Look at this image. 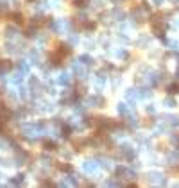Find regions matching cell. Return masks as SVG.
Here are the masks:
<instances>
[{
	"label": "cell",
	"mask_w": 179,
	"mask_h": 188,
	"mask_svg": "<svg viewBox=\"0 0 179 188\" xmlns=\"http://www.w3.org/2000/svg\"><path fill=\"white\" fill-rule=\"evenodd\" d=\"M99 163L95 161V159H86L84 163H82V170H84L86 174H95L97 170H99Z\"/></svg>",
	"instance_id": "6da1fadb"
},
{
	"label": "cell",
	"mask_w": 179,
	"mask_h": 188,
	"mask_svg": "<svg viewBox=\"0 0 179 188\" xmlns=\"http://www.w3.org/2000/svg\"><path fill=\"white\" fill-rule=\"evenodd\" d=\"M88 104L90 106H93V108H104V104H106V101H104V97L102 95H92V97H88Z\"/></svg>",
	"instance_id": "7a4b0ae2"
},
{
	"label": "cell",
	"mask_w": 179,
	"mask_h": 188,
	"mask_svg": "<svg viewBox=\"0 0 179 188\" xmlns=\"http://www.w3.org/2000/svg\"><path fill=\"white\" fill-rule=\"evenodd\" d=\"M29 90H31V93H32V95L40 93V90H41V82H40V79H38L36 75H32V77L29 79Z\"/></svg>",
	"instance_id": "3957f363"
},
{
	"label": "cell",
	"mask_w": 179,
	"mask_h": 188,
	"mask_svg": "<svg viewBox=\"0 0 179 188\" xmlns=\"http://www.w3.org/2000/svg\"><path fill=\"white\" fill-rule=\"evenodd\" d=\"M120 156L131 161V159L134 158V151H133V147H129V145H120Z\"/></svg>",
	"instance_id": "277c9868"
},
{
	"label": "cell",
	"mask_w": 179,
	"mask_h": 188,
	"mask_svg": "<svg viewBox=\"0 0 179 188\" xmlns=\"http://www.w3.org/2000/svg\"><path fill=\"white\" fill-rule=\"evenodd\" d=\"M29 61H31L32 65H41V56H40V50H38V49L29 50Z\"/></svg>",
	"instance_id": "5b68a950"
},
{
	"label": "cell",
	"mask_w": 179,
	"mask_h": 188,
	"mask_svg": "<svg viewBox=\"0 0 179 188\" xmlns=\"http://www.w3.org/2000/svg\"><path fill=\"white\" fill-rule=\"evenodd\" d=\"M49 61H50V65L52 66H59L61 63H63V56L56 50V52H52V54L49 56Z\"/></svg>",
	"instance_id": "8992f818"
},
{
	"label": "cell",
	"mask_w": 179,
	"mask_h": 188,
	"mask_svg": "<svg viewBox=\"0 0 179 188\" xmlns=\"http://www.w3.org/2000/svg\"><path fill=\"white\" fill-rule=\"evenodd\" d=\"M11 70H13V63L9 59H0V75L11 72Z\"/></svg>",
	"instance_id": "52a82bcc"
},
{
	"label": "cell",
	"mask_w": 179,
	"mask_h": 188,
	"mask_svg": "<svg viewBox=\"0 0 179 188\" xmlns=\"http://www.w3.org/2000/svg\"><path fill=\"white\" fill-rule=\"evenodd\" d=\"M57 84H61V86H70L72 84V77H70V73H66L63 72L59 77H57Z\"/></svg>",
	"instance_id": "ba28073f"
},
{
	"label": "cell",
	"mask_w": 179,
	"mask_h": 188,
	"mask_svg": "<svg viewBox=\"0 0 179 188\" xmlns=\"http://www.w3.org/2000/svg\"><path fill=\"white\" fill-rule=\"evenodd\" d=\"M16 34H18V29H16V27H13V25L4 27V36H6V40H13Z\"/></svg>",
	"instance_id": "9c48e42d"
},
{
	"label": "cell",
	"mask_w": 179,
	"mask_h": 188,
	"mask_svg": "<svg viewBox=\"0 0 179 188\" xmlns=\"http://www.w3.org/2000/svg\"><path fill=\"white\" fill-rule=\"evenodd\" d=\"M72 143H73V151L79 152V151H82V149H84V147L90 143V142H88V140H84V138H77V140H73Z\"/></svg>",
	"instance_id": "30bf717a"
},
{
	"label": "cell",
	"mask_w": 179,
	"mask_h": 188,
	"mask_svg": "<svg viewBox=\"0 0 179 188\" xmlns=\"http://www.w3.org/2000/svg\"><path fill=\"white\" fill-rule=\"evenodd\" d=\"M56 168L59 170V172H66V174L73 172V167H72L70 163H64V161H59V163H56Z\"/></svg>",
	"instance_id": "8fae6325"
},
{
	"label": "cell",
	"mask_w": 179,
	"mask_h": 188,
	"mask_svg": "<svg viewBox=\"0 0 179 188\" xmlns=\"http://www.w3.org/2000/svg\"><path fill=\"white\" fill-rule=\"evenodd\" d=\"M57 52L64 58V56H70V54H72V49H70V45H68V43H59V45H57Z\"/></svg>",
	"instance_id": "7c38bea8"
},
{
	"label": "cell",
	"mask_w": 179,
	"mask_h": 188,
	"mask_svg": "<svg viewBox=\"0 0 179 188\" xmlns=\"http://www.w3.org/2000/svg\"><path fill=\"white\" fill-rule=\"evenodd\" d=\"M73 73H75V77H79V79H84L86 77V70L79 63H73Z\"/></svg>",
	"instance_id": "4fadbf2b"
},
{
	"label": "cell",
	"mask_w": 179,
	"mask_h": 188,
	"mask_svg": "<svg viewBox=\"0 0 179 188\" xmlns=\"http://www.w3.org/2000/svg\"><path fill=\"white\" fill-rule=\"evenodd\" d=\"M111 16H113L115 20H118V22H124V20H125V13H124L120 7H115L113 11H111Z\"/></svg>",
	"instance_id": "5bb4252c"
},
{
	"label": "cell",
	"mask_w": 179,
	"mask_h": 188,
	"mask_svg": "<svg viewBox=\"0 0 179 188\" xmlns=\"http://www.w3.org/2000/svg\"><path fill=\"white\" fill-rule=\"evenodd\" d=\"M125 97H127V101H136V99H140V90L129 88L127 92H125Z\"/></svg>",
	"instance_id": "9a60e30c"
},
{
	"label": "cell",
	"mask_w": 179,
	"mask_h": 188,
	"mask_svg": "<svg viewBox=\"0 0 179 188\" xmlns=\"http://www.w3.org/2000/svg\"><path fill=\"white\" fill-rule=\"evenodd\" d=\"M167 163L168 165H176V163H179V152H168L167 154Z\"/></svg>",
	"instance_id": "2e32d148"
},
{
	"label": "cell",
	"mask_w": 179,
	"mask_h": 188,
	"mask_svg": "<svg viewBox=\"0 0 179 188\" xmlns=\"http://www.w3.org/2000/svg\"><path fill=\"white\" fill-rule=\"evenodd\" d=\"M9 183L11 185H25V174H16V176H13Z\"/></svg>",
	"instance_id": "e0dca14e"
},
{
	"label": "cell",
	"mask_w": 179,
	"mask_h": 188,
	"mask_svg": "<svg viewBox=\"0 0 179 188\" xmlns=\"http://www.w3.org/2000/svg\"><path fill=\"white\" fill-rule=\"evenodd\" d=\"M64 183H66V186H77V185H79V179H77V176H73V174L70 172L68 176H66Z\"/></svg>",
	"instance_id": "ac0fdd59"
},
{
	"label": "cell",
	"mask_w": 179,
	"mask_h": 188,
	"mask_svg": "<svg viewBox=\"0 0 179 188\" xmlns=\"http://www.w3.org/2000/svg\"><path fill=\"white\" fill-rule=\"evenodd\" d=\"M165 122L168 124V125H172V127H179V116H172V115H165Z\"/></svg>",
	"instance_id": "d6986e66"
},
{
	"label": "cell",
	"mask_w": 179,
	"mask_h": 188,
	"mask_svg": "<svg viewBox=\"0 0 179 188\" xmlns=\"http://www.w3.org/2000/svg\"><path fill=\"white\" fill-rule=\"evenodd\" d=\"M23 75H25V73L18 70L16 73H13V77H11V82H13V84H21V82H23Z\"/></svg>",
	"instance_id": "ffe728a7"
},
{
	"label": "cell",
	"mask_w": 179,
	"mask_h": 188,
	"mask_svg": "<svg viewBox=\"0 0 179 188\" xmlns=\"http://www.w3.org/2000/svg\"><path fill=\"white\" fill-rule=\"evenodd\" d=\"M43 147L45 151H57V143L54 140H43Z\"/></svg>",
	"instance_id": "44dd1931"
},
{
	"label": "cell",
	"mask_w": 179,
	"mask_h": 188,
	"mask_svg": "<svg viewBox=\"0 0 179 188\" xmlns=\"http://www.w3.org/2000/svg\"><path fill=\"white\" fill-rule=\"evenodd\" d=\"M79 61L82 63V65H86V66H92L95 61H93V58L92 56H88V54H82V56H79Z\"/></svg>",
	"instance_id": "7402d4cb"
},
{
	"label": "cell",
	"mask_w": 179,
	"mask_h": 188,
	"mask_svg": "<svg viewBox=\"0 0 179 188\" xmlns=\"http://www.w3.org/2000/svg\"><path fill=\"white\" fill-rule=\"evenodd\" d=\"M16 68L23 73H29V65H27V61H23V59H18L16 61Z\"/></svg>",
	"instance_id": "603a6c76"
},
{
	"label": "cell",
	"mask_w": 179,
	"mask_h": 188,
	"mask_svg": "<svg viewBox=\"0 0 179 188\" xmlns=\"http://www.w3.org/2000/svg\"><path fill=\"white\" fill-rule=\"evenodd\" d=\"M36 31H38V27H36V25H32V23H31V27H27V29H25V32H23V34H25V38H36V36H38V34H36Z\"/></svg>",
	"instance_id": "cb8c5ba5"
},
{
	"label": "cell",
	"mask_w": 179,
	"mask_h": 188,
	"mask_svg": "<svg viewBox=\"0 0 179 188\" xmlns=\"http://www.w3.org/2000/svg\"><path fill=\"white\" fill-rule=\"evenodd\" d=\"M9 18H11L14 23H18V25H21V23H23V15H21V13H11V15H9Z\"/></svg>",
	"instance_id": "d4e9b609"
},
{
	"label": "cell",
	"mask_w": 179,
	"mask_h": 188,
	"mask_svg": "<svg viewBox=\"0 0 179 188\" xmlns=\"http://www.w3.org/2000/svg\"><path fill=\"white\" fill-rule=\"evenodd\" d=\"M116 111L120 113L122 116H127L129 115V108H127V104H118L116 106Z\"/></svg>",
	"instance_id": "484cf974"
},
{
	"label": "cell",
	"mask_w": 179,
	"mask_h": 188,
	"mask_svg": "<svg viewBox=\"0 0 179 188\" xmlns=\"http://www.w3.org/2000/svg\"><path fill=\"white\" fill-rule=\"evenodd\" d=\"M4 49H6V50L9 52V54H14V52H18V50H20V49H18V47H16L14 43H11V41H7V43L4 45Z\"/></svg>",
	"instance_id": "4316f807"
},
{
	"label": "cell",
	"mask_w": 179,
	"mask_h": 188,
	"mask_svg": "<svg viewBox=\"0 0 179 188\" xmlns=\"http://www.w3.org/2000/svg\"><path fill=\"white\" fill-rule=\"evenodd\" d=\"M88 4H90V0H73V7L77 9H84Z\"/></svg>",
	"instance_id": "83f0119b"
},
{
	"label": "cell",
	"mask_w": 179,
	"mask_h": 188,
	"mask_svg": "<svg viewBox=\"0 0 179 188\" xmlns=\"http://www.w3.org/2000/svg\"><path fill=\"white\" fill-rule=\"evenodd\" d=\"M82 29H86V31H95V29H97V23L84 20V22H82Z\"/></svg>",
	"instance_id": "f1b7e54d"
},
{
	"label": "cell",
	"mask_w": 179,
	"mask_h": 188,
	"mask_svg": "<svg viewBox=\"0 0 179 188\" xmlns=\"http://www.w3.org/2000/svg\"><path fill=\"white\" fill-rule=\"evenodd\" d=\"M167 92H168L170 95L177 93V92H179V84H177V82H174V84H170V86L167 88Z\"/></svg>",
	"instance_id": "f546056e"
},
{
	"label": "cell",
	"mask_w": 179,
	"mask_h": 188,
	"mask_svg": "<svg viewBox=\"0 0 179 188\" xmlns=\"http://www.w3.org/2000/svg\"><path fill=\"white\" fill-rule=\"evenodd\" d=\"M165 106H167V108H176L177 104H176V101H174L172 97H167V99H165Z\"/></svg>",
	"instance_id": "4dcf8cb0"
},
{
	"label": "cell",
	"mask_w": 179,
	"mask_h": 188,
	"mask_svg": "<svg viewBox=\"0 0 179 188\" xmlns=\"http://www.w3.org/2000/svg\"><path fill=\"white\" fill-rule=\"evenodd\" d=\"M115 56H116L118 59H125L127 58V52L125 50H115Z\"/></svg>",
	"instance_id": "1f68e13d"
},
{
	"label": "cell",
	"mask_w": 179,
	"mask_h": 188,
	"mask_svg": "<svg viewBox=\"0 0 179 188\" xmlns=\"http://www.w3.org/2000/svg\"><path fill=\"white\" fill-rule=\"evenodd\" d=\"M106 186H120V181H115V179H107L106 183H104Z\"/></svg>",
	"instance_id": "d6a6232c"
},
{
	"label": "cell",
	"mask_w": 179,
	"mask_h": 188,
	"mask_svg": "<svg viewBox=\"0 0 179 188\" xmlns=\"http://www.w3.org/2000/svg\"><path fill=\"white\" fill-rule=\"evenodd\" d=\"M54 125H56V127H63L64 120H63V118H59V116H56V118H54Z\"/></svg>",
	"instance_id": "836d02e7"
},
{
	"label": "cell",
	"mask_w": 179,
	"mask_h": 188,
	"mask_svg": "<svg viewBox=\"0 0 179 188\" xmlns=\"http://www.w3.org/2000/svg\"><path fill=\"white\" fill-rule=\"evenodd\" d=\"M45 90H47V93H50V95L56 93V88H54V84H52V82H49V86H45Z\"/></svg>",
	"instance_id": "e575fe53"
},
{
	"label": "cell",
	"mask_w": 179,
	"mask_h": 188,
	"mask_svg": "<svg viewBox=\"0 0 179 188\" xmlns=\"http://www.w3.org/2000/svg\"><path fill=\"white\" fill-rule=\"evenodd\" d=\"M41 161L45 163V165H50V163H52V159H50L49 154H41Z\"/></svg>",
	"instance_id": "d590c367"
},
{
	"label": "cell",
	"mask_w": 179,
	"mask_h": 188,
	"mask_svg": "<svg viewBox=\"0 0 179 188\" xmlns=\"http://www.w3.org/2000/svg\"><path fill=\"white\" fill-rule=\"evenodd\" d=\"M7 13V2H0V15Z\"/></svg>",
	"instance_id": "8d00e7d4"
},
{
	"label": "cell",
	"mask_w": 179,
	"mask_h": 188,
	"mask_svg": "<svg viewBox=\"0 0 179 188\" xmlns=\"http://www.w3.org/2000/svg\"><path fill=\"white\" fill-rule=\"evenodd\" d=\"M20 97H21V99L27 97V90H25V88H20Z\"/></svg>",
	"instance_id": "74e56055"
},
{
	"label": "cell",
	"mask_w": 179,
	"mask_h": 188,
	"mask_svg": "<svg viewBox=\"0 0 179 188\" xmlns=\"http://www.w3.org/2000/svg\"><path fill=\"white\" fill-rule=\"evenodd\" d=\"M70 43H72V45H73V43L77 45V43H79V38H77V36H70Z\"/></svg>",
	"instance_id": "f35d334b"
},
{
	"label": "cell",
	"mask_w": 179,
	"mask_h": 188,
	"mask_svg": "<svg viewBox=\"0 0 179 188\" xmlns=\"http://www.w3.org/2000/svg\"><path fill=\"white\" fill-rule=\"evenodd\" d=\"M147 113H154V111H156V109H154V106H152V104H149V106H147Z\"/></svg>",
	"instance_id": "ab89813d"
},
{
	"label": "cell",
	"mask_w": 179,
	"mask_h": 188,
	"mask_svg": "<svg viewBox=\"0 0 179 188\" xmlns=\"http://www.w3.org/2000/svg\"><path fill=\"white\" fill-rule=\"evenodd\" d=\"M161 2H163V0H154V4H156V6H159Z\"/></svg>",
	"instance_id": "60d3db41"
},
{
	"label": "cell",
	"mask_w": 179,
	"mask_h": 188,
	"mask_svg": "<svg viewBox=\"0 0 179 188\" xmlns=\"http://www.w3.org/2000/svg\"><path fill=\"white\" fill-rule=\"evenodd\" d=\"M25 2H29V4H32V2H34V0H25Z\"/></svg>",
	"instance_id": "b9f144b4"
},
{
	"label": "cell",
	"mask_w": 179,
	"mask_h": 188,
	"mask_svg": "<svg viewBox=\"0 0 179 188\" xmlns=\"http://www.w3.org/2000/svg\"><path fill=\"white\" fill-rule=\"evenodd\" d=\"M172 2H179V0H172Z\"/></svg>",
	"instance_id": "7bdbcfd3"
},
{
	"label": "cell",
	"mask_w": 179,
	"mask_h": 188,
	"mask_svg": "<svg viewBox=\"0 0 179 188\" xmlns=\"http://www.w3.org/2000/svg\"><path fill=\"white\" fill-rule=\"evenodd\" d=\"M177 27H179V22H177Z\"/></svg>",
	"instance_id": "ee69618b"
}]
</instances>
